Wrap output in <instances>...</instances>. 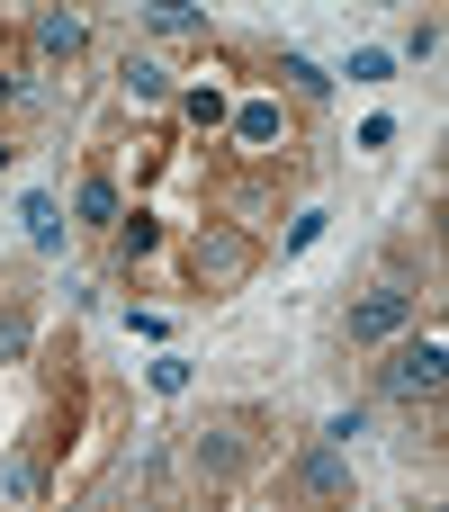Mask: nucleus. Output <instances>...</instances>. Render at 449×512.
<instances>
[{"mask_svg":"<svg viewBox=\"0 0 449 512\" xmlns=\"http://www.w3.org/2000/svg\"><path fill=\"white\" fill-rule=\"evenodd\" d=\"M27 225H36V243H45V252L63 243V216H54V198H27Z\"/></svg>","mask_w":449,"mask_h":512,"instance_id":"ddd939ff","label":"nucleus"},{"mask_svg":"<svg viewBox=\"0 0 449 512\" xmlns=\"http://www.w3.org/2000/svg\"><path fill=\"white\" fill-rule=\"evenodd\" d=\"M117 81H126V99H135V108H162V99H171V72H162L153 54H126V63H117Z\"/></svg>","mask_w":449,"mask_h":512,"instance_id":"6e6552de","label":"nucleus"},{"mask_svg":"<svg viewBox=\"0 0 449 512\" xmlns=\"http://www.w3.org/2000/svg\"><path fill=\"white\" fill-rule=\"evenodd\" d=\"M117 512H162V504H153V495H144V504H117Z\"/></svg>","mask_w":449,"mask_h":512,"instance_id":"f3484780","label":"nucleus"},{"mask_svg":"<svg viewBox=\"0 0 449 512\" xmlns=\"http://www.w3.org/2000/svg\"><path fill=\"white\" fill-rule=\"evenodd\" d=\"M189 468H198L207 486H234V477L252 468V414H207V423L189 432Z\"/></svg>","mask_w":449,"mask_h":512,"instance_id":"20e7f679","label":"nucleus"},{"mask_svg":"<svg viewBox=\"0 0 449 512\" xmlns=\"http://www.w3.org/2000/svg\"><path fill=\"white\" fill-rule=\"evenodd\" d=\"M234 135H243V144H270V135H279V99H252V108H234Z\"/></svg>","mask_w":449,"mask_h":512,"instance_id":"9b49d317","label":"nucleus"},{"mask_svg":"<svg viewBox=\"0 0 449 512\" xmlns=\"http://www.w3.org/2000/svg\"><path fill=\"white\" fill-rule=\"evenodd\" d=\"M0 360H27V315L0 306Z\"/></svg>","mask_w":449,"mask_h":512,"instance_id":"4468645a","label":"nucleus"},{"mask_svg":"<svg viewBox=\"0 0 449 512\" xmlns=\"http://www.w3.org/2000/svg\"><path fill=\"white\" fill-rule=\"evenodd\" d=\"M144 27H153V36H198V27H207V9H189V0H153V9H144Z\"/></svg>","mask_w":449,"mask_h":512,"instance_id":"9d476101","label":"nucleus"},{"mask_svg":"<svg viewBox=\"0 0 449 512\" xmlns=\"http://www.w3.org/2000/svg\"><path fill=\"white\" fill-rule=\"evenodd\" d=\"M0 512H45V468H36L27 450L0 459Z\"/></svg>","mask_w":449,"mask_h":512,"instance_id":"0eeeda50","label":"nucleus"},{"mask_svg":"<svg viewBox=\"0 0 449 512\" xmlns=\"http://www.w3.org/2000/svg\"><path fill=\"white\" fill-rule=\"evenodd\" d=\"M153 243H162V234H153V225H144V216H117V261H144V252H153Z\"/></svg>","mask_w":449,"mask_h":512,"instance_id":"f8f14e48","label":"nucleus"},{"mask_svg":"<svg viewBox=\"0 0 449 512\" xmlns=\"http://www.w3.org/2000/svg\"><path fill=\"white\" fill-rule=\"evenodd\" d=\"M378 396H387V405H441V396H449V342H441V333H405V342H387Z\"/></svg>","mask_w":449,"mask_h":512,"instance_id":"f257e3e1","label":"nucleus"},{"mask_svg":"<svg viewBox=\"0 0 449 512\" xmlns=\"http://www.w3.org/2000/svg\"><path fill=\"white\" fill-rule=\"evenodd\" d=\"M0 171H9V144H0Z\"/></svg>","mask_w":449,"mask_h":512,"instance_id":"a211bd4d","label":"nucleus"},{"mask_svg":"<svg viewBox=\"0 0 449 512\" xmlns=\"http://www.w3.org/2000/svg\"><path fill=\"white\" fill-rule=\"evenodd\" d=\"M414 315H423V297H414L405 279H378V288H360V297H351L342 333H351V351H387V342H405V333H414Z\"/></svg>","mask_w":449,"mask_h":512,"instance_id":"f03ea898","label":"nucleus"},{"mask_svg":"<svg viewBox=\"0 0 449 512\" xmlns=\"http://www.w3.org/2000/svg\"><path fill=\"white\" fill-rule=\"evenodd\" d=\"M252 270H261V243H252L243 225H198V234H189V279H198L207 297L243 288Z\"/></svg>","mask_w":449,"mask_h":512,"instance_id":"7ed1b4c3","label":"nucleus"},{"mask_svg":"<svg viewBox=\"0 0 449 512\" xmlns=\"http://www.w3.org/2000/svg\"><path fill=\"white\" fill-rule=\"evenodd\" d=\"M27 36H36V54L72 63V54L90 45V18H81V9H36V27H27Z\"/></svg>","mask_w":449,"mask_h":512,"instance_id":"423d86ee","label":"nucleus"},{"mask_svg":"<svg viewBox=\"0 0 449 512\" xmlns=\"http://www.w3.org/2000/svg\"><path fill=\"white\" fill-rule=\"evenodd\" d=\"M72 216H81V225H117V216H126V198H117V180H81V198H72Z\"/></svg>","mask_w":449,"mask_h":512,"instance_id":"1a4fd4ad","label":"nucleus"},{"mask_svg":"<svg viewBox=\"0 0 449 512\" xmlns=\"http://www.w3.org/2000/svg\"><path fill=\"white\" fill-rule=\"evenodd\" d=\"M153 396H189V360H153Z\"/></svg>","mask_w":449,"mask_h":512,"instance_id":"2eb2a0df","label":"nucleus"},{"mask_svg":"<svg viewBox=\"0 0 449 512\" xmlns=\"http://www.w3.org/2000/svg\"><path fill=\"white\" fill-rule=\"evenodd\" d=\"M9 99H18V81H9V72H0V108H9Z\"/></svg>","mask_w":449,"mask_h":512,"instance_id":"dca6fc26","label":"nucleus"},{"mask_svg":"<svg viewBox=\"0 0 449 512\" xmlns=\"http://www.w3.org/2000/svg\"><path fill=\"white\" fill-rule=\"evenodd\" d=\"M288 495H297V504H351V450H333V441L297 450V468H288Z\"/></svg>","mask_w":449,"mask_h":512,"instance_id":"39448f33","label":"nucleus"}]
</instances>
